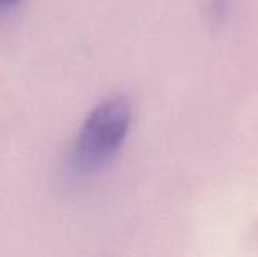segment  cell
I'll use <instances>...</instances> for the list:
<instances>
[{
	"mask_svg": "<svg viewBox=\"0 0 258 257\" xmlns=\"http://www.w3.org/2000/svg\"><path fill=\"white\" fill-rule=\"evenodd\" d=\"M132 122L130 102L125 97L104 100L86 118L76 144L74 161L85 171L107 164L121 148Z\"/></svg>",
	"mask_w": 258,
	"mask_h": 257,
	"instance_id": "6da1fadb",
	"label": "cell"
},
{
	"mask_svg": "<svg viewBox=\"0 0 258 257\" xmlns=\"http://www.w3.org/2000/svg\"><path fill=\"white\" fill-rule=\"evenodd\" d=\"M14 2H18V0H0V6H11Z\"/></svg>",
	"mask_w": 258,
	"mask_h": 257,
	"instance_id": "7a4b0ae2",
	"label": "cell"
}]
</instances>
